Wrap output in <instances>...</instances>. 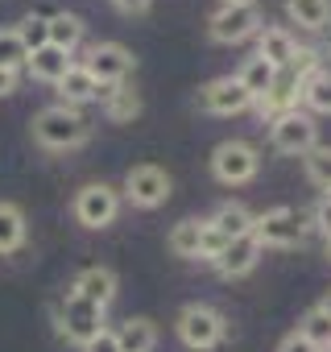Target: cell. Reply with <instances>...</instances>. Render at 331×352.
<instances>
[{
	"label": "cell",
	"instance_id": "1",
	"mask_svg": "<svg viewBox=\"0 0 331 352\" xmlns=\"http://www.w3.org/2000/svg\"><path fill=\"white\" fill-rule=\"evenodd\" d=\"M91 137V124L71 104H50L34 116V141L46 149H79Z\"/></svg>",
	"mask_w": 331,
	"mask_h": 352
},
{
	"label": "cell",
	"instance_id": "2",
	"mask_svg": "<svg viewBox=\"0 0 331 352\" xmlns=\"http://www.w3.org/2000/svg\"><path fill=\"white\" fill-rule=\"evenodd\" d=\"M306 228H310V212H302V208H273V212L253 220V241L261 249H290V245H298L306 236Z\"/></svg>",
	"mask_w": 331,
	"mask_h": 352
},
{
	"label": "cell",
	"instance_id": "3",
	"mask_svg": "<svg viewBox=\"0 0 331 352\" xmlns=\"http://www.w3.org/2000/svg\"><path fill=\"white\" fill-rule=\"evenodd\" d=\"M269 141H273V149H277V153L302 157V153H310V149L319 145V124H315V116H310V112L290 108V112H282V116H273V120H269Z\"/></svg>",
	"mask_w": 331,
	"mask_h": 352
},
{
	"label": "cell",
	"instance_id": "4",
	"mask_svg": "<svg viewBox=\"0 0 331 352\" xmlns=\"http://www.w3.org/2000/svg\"><path fill=\"white\" fill-rule=\"evenodd\" d=\"M224 331H228L224 315H220L216 307H207V302H191V307L179 311V340H183L191 352L216 348V344L224 340Z\"/></svg>",
	"mask_w": 331,
	"mask_h": 352
},
{
	"label": "cell",
	"instance_id": "5",
	"mask_svg": "<svg viewBox=\"0 0 331 352\" xmlns=\"http://www.w3.org/2000/svg\"><path fill=\"white\" fill-rule=\"evenodd\" d=\"M261 170V153L249 145V141H220L216 153H212V174L224 183V187H244L257 179Z\"/></svg>",
	"mask_w": 331,
	"mask_h": 352
},
{
	"label": "cell",
	"instance_id": "6",
	"mask_svg": "<svg viewBox=\"0 0 331 352\" xmlns=\"http://www.w3.org/2000/svg\"><path fill=\"white\" fill-rule=\"evenodd\" d=\"M261 21H265V13H261V5H253V0H249V5H224L220 13H212L207 34L220 46H236V42L257 38L261 34Z\"/></svg>",
	"mask_w": 331,
	"mask_h": 352
},
{
	"label": "cell",
	"instance_id": "7",
	"mask_svg": "<svg viewBox=\"0 0 331 352\" xmlns=\"http://www.w3.org/2000/svg\"><path fill=\"white\" fill-rule=\"evenodd\" d=\"M58 331H62L71 344L87 348V344L104 331V307H95V302H87L83 294L71 290V294L58 302Z\"/></svg>",
	"mask_w": 331,
	"mask_h": 352
},
{
	"label": "cell",
	"instance_id": "8",
	"mask_svg": "<svg viewBox=\"0 0 331 352\" xmlns=\"http://www.w3.org/2000/svg\"><path fill=\"white\" fill-rule=\"evenodd\" d=\"M170 191H174L170 174H166L161 166H153V162H141V166H133V170L124 174V199H128L133 208L153 212V208H161L166 199H170Z\"/></svg>",
	"mask_w": 331,
	"mask_h": 352
},
{
	"label": "cell",
	"instance_id": "9",
	"mask_svg": "<svg viewBox=\"0 0 331 352\" xmlns=\"http://www.w3.org/2000/svg\"><path fill=\"white\" fill-rule=\"evenodd\" d=\"M83 67L91 71V79H95V83H104V87H116V83H124V79L133 75L137 58H133V50H124L120 42H95V46L87 50Z\"/></svg>",
	"mask_w": 331,
	"mask_h": 352
},
{
	"label": "cell",
	"instance_id": "10",
	"mask_svg": "<svg viewBox=\"0 0 331 352\" xmlns=\"http://www.w3.org/2000/svg\"><path fill=\"white\" fill-rule=\"evenodd\" d=\"M120 216V191L108 183H87L75 195V220L83 228H108Z\"/></svg>",
	"mask_w": 331,
	"mask_h": 352
},
{
	"label": "cell",
	"instance_id": "11",
	"mask_svg": "<svg viewBox=\"0 0 331 352\" xmlns=\"http://www.w3.org/2000/svg\"><path fill=\"white\" fill-rule=\"evenodd\" d=\"M199 108H207L216 116H236V112L253 108V96L244 91V83L236 75H224V79H212L199 87Z\"/></svg>",
	"mask_w": 331,
	"mask_h": 352
},
{
	"label": "cell",
	"instance_id": "12",
	"mask_svg": "<svg viewBox=\"0 0 331 352\" xmlns=\"http://www.w3.org/2000/svg\"><path fill=\"white\" fill-rule=\"evenodd\" d=\"M302 75L294 71V67H282L277 71V79H273V87L257 100V112L265 116V120H273V116H282V112H290V108H298V100H302Z\"/></svg>",
	"mask_w": 331,
	"mask_h": 352
},
{
	"label": "cell",
	"instance_id": "13",
	"mask_svg": "<svg viewBox=\"0 0 331 352\" xmlns=\"http://www.w3.org/2000/svg\"><path fill=\"white\" fill-rule=\"evenodd\" d=\"M261 245L253 241V236H236V241H228V249L212 261L224 278H244V274H253L257 270V261H261Z\"/></svg>",
	"mask_w": 331,
	"mask_h": 352
},
{
	"label": "cell",
	"instance_id": "14",
	"mask_svg": "<svg viewBox=\"0 0 331 352\" xmlns=\"http://www.w3.org/2000/svg\"><path fill=\"white\" fill-rule=\"evenodd\" d=\"M294 54H298V42L290 38V30H282V25H261V34H257V58H265L273 71H282V67L294 63Z\"/></svg>",
	"mask_w": 331,
	"mask_h": 352
},
{
	"label": "cell",
	"instance_id": "15",
	"mask_svg": "<svg viewBox=\"0 0 331 352\" xmlns=\"http://www.w3.org/2000/svg\"><path fill=\"white\" fill-rule=\"evenodd\" d=\"M54 87L62 91V104H71V108H79V104H91V100H104V96H108V87H104V83H95V79H91V71H87L83 63H75V67H71Z\"/></svg>",
	"mask_w": 331,
	"mask_h": 352
},
{
	"label": "cell",
	"instance_id": "16",
	"mask_svg": "<svg viewBox=\"0 0 331 352\" xmlns=\"http://www.w3.org/2000/svg\"><path fill=\"white\" fill-rule=\"evenodd\" d=\"M75 294H83L87 302H95V307H104L108 311V302L116 298V274L108 270V265H87L79 278H75V286H71Z\"/></svg>",
	"mask_w": 331,
	"mask_h": 352
},
{
	"label": "cell",
	"instance_id": "17",
	"mask_svg": "<svg viewBox=\"0 0 331 352\" xmlns=\"http://www.w3.org/2000/svg\"><path fill=\"white\" fill-rule=\"evenodd\" d=\"M25 67H30V75H34V79H42V83H58L75 63H71V54H67V50H58V46H42V50H34V54H30V63H25Z\"/></svg>",
	"mask_w": 331,
	"mask_h": 352
},
{
	"label": "cell",
	"instance_id": "18",
	"mask_svg": "<svg viewBox=\"0 0 331 352\" xmlns=\"http://www.w3.org/2000/svg\"><path fill=\"white\" fill-rule=\"evenodd\" d=\"M253 220H257V216H253L244 204H220L207 224H212L216 232H224L228 241H236V236H253Z\"/></svg>",
	"mask_w": 331,
	"mask_h": 352
},
{
	"label": "cell",
	"instance_id": "19",
	"mask_svg": "<svg viewBox=\"0 0 331 352\" xmlns=\"http://www.w3.org/2000/svg\"><path fill=\"white\" fill-rule=\"evenodd\" d=\"M104 116H108L112 124H128V120H137V116H141V96H137L133 87H124V83L108 87V96H104Z\"/></svg>",
	"mask_w": 331,
	"mask_h": 352
},
{
	"label": "cell",
	"instance_id": "20",
	"mask_svg": "<svg viewBox=\"0 0 331 352\" xmlns=\"http://www.w3.org/2000/svg\"><path fill=\"white\" fill-rule=\"evenodd\" d=\"M116 336H120V352H153V344H157V327H153V319H145V315L124 319Z\"/></svg>",
	"mask_w": 331,
	"mask_h": 352
},
{
	"label": "cell",
	"instance_id": "21",
	"mask_svg": "<svg viewBox=\"0 0 331 352\" xmlns=\"http://www.w3.org/2000/svg\"><path fill=\"white\" fill-rule=\"evenodd\" d=\"M286 13L302 30H327V21H331V0H286Z\"/></svg>",
	"mask_w": 331,
	"mask_h": 352
},
{
	"label": "cell",
	"instance_id": "22",
	"mask_svg": "<svg viewBox=\"0 0 331 352\" xmlns=\"http://www.w3.org/2000/svg\"><path fill=\"white\" fill-rule=\"evenodd\" d=\"M203 228H207V220H179V224L170 228V236H166V245H170L174 257H199Z\"/></svg>",
	"mask_w": 331,
	"mask_h": 352
},
{
	"label": "cell",
	"instance_id": "23",
	"mask_svg": "<svg viewBox=\"0 0 331 352\" xmlns=\"http://www.w3.org/2000/svg\"><path fill=\"white\" fill-rule=\"evenodd\" d=\"M25 245V212L17 204H0V253H17Z\"/></svg>",
	"mask_w": 331,
	"mask_h": 352
},
{
	"label": "cell",
	"instance_id": "24",
	"mask_svg": "<svg viewBox=\"0 0 331 352\" xmlns=\"http://www.w3.org/2000/svg\"><path fill=\"white\" fill-rule=\"evenodd\" d=\"M236 79L244 83V91H249V96H253V104H257V100H261V96H265V91L273 87L277 71H273V67H269L265 58H257V54H253V58H249V63H244V67L236 71Z\"/></svg>",
	"mask_w": 331,
	"mask_h": 352
},
{
	"label": "cell",
	"instance_id": "25",
	"mask_svg": "<svg viewBox=\"0 0 331 352\" xmlns=\"http://www.w3.org/2000/svg\"><path fill=\"white\" fill-rule=\"evenodd\" d=\"M46 21H50V46L75 54V46L83 42V21H79L75 13H54V17H46Z\"/></svg>",
	"mask_w": 331,
	"mask_h": 352
},
{
	"label": "cell",
	"instance_id": "26",
	"mask_svg": "<svg viewBox=\"0 0 331 352\" xmlns=\"http://www.w3.org/2000/svg\"><path fill=\"white\" fill-rule=\"evenodd\" d=\"M302 104L319 116H331V71L319 67L306 83H302Z\"/></svg>",
	"mask_w": 331,
	"mask_h": 352
},
{
	"label": "cell",
	"instance_id": "27",
	"mask_svg": "<svg viewBox=\"0 0 331 352\" xmlns=\"http://www.w3.org/2000/svg\"><path fill=\"white\" fill-rule=\"evenodd\" d=\"M302 170L319 191H331V145H315L310 153H302Z\"/></svg>",
	"mask_w": 331,
	"mask_h": 352
},
{
	"label": "cell",
	"instance_id": "28",
	"mask_svg": "<svg viewBox=\"0 0 331 352\" xmlns=\"http://www.w3.org/2000/svg\"><path fill=\"white\" fill-rule=\"evenodd\" d=\"M30 63V50L21 46L17 30H0V71H21Z\"/></svg>",
	"mask_w": 331,
	"mask_h": 352
},
{
	"label": "cell",
	"instance_id": "29",
	"mask_svg": "<svg viewBox=\"0 0 331 352\" xmlns=\"http://www.w3.org/2000/svg\"><path fill=\"white\" fill-rule=\"evenodd\" d=\"M298 331H302V336H306V340H310L315 348H323V352L331 348V319H327V315H323L319 307L302 315V323H298Z\"/></svg>",
	"mask_w": 331,
	"mask_h": 352
},
{
	"label": "cell",
	"instance_id": "30",
	"mask_svg": "<svg viewBox=\"0 0 331 352\" xmlns=\"http://www.w3.org/2000/svg\"><path fill=\"white\" fill-rule=\"evenodd\" d=\"M17 38H21V46L34 54V50L50 46V21H46V17H25V21L17 25Z\"/></svg>",
	"mask_w": 331,
	"mask_h": 352
},
{
	"label": "cell",
	"instance_id": "31",
	"mask_svg": "<svg viewBox=\"0 0 331 352\" xmlns=\"http://www.w3.org/2000/svg\"><path fill=\"white\" fill-rule=\"evenodd\" d=\"M224 249H228V236H224V232H216V228L207 224V228H203V241H199V257H203V261H216Z\"/></svg>",
	"mask_w": 331,
	"mask_h": 352
},
{
	"label": "cell",
	"instance_id": "32",
	"mask_svg": "<svg viewBox=\"0 0 331 352\" xmlns=\"http://www.w3.org/2000/svg\"><path fill=\"white\" fill-rule=\"evenodd\" d=\"M310 224H315L323 236H331V191L319 195V204H315V212H310Z\"/></svg>",
	"mask_w": 331,
	"mask_h": 352
},
{
	"label": "cell",
	"instance_id": "33",
	"mask_svg": "<svg viewBox=\"0 0 331 352\" xmlns=\"http://www.w3.org/2000/svg\"><path fill=\"white\" fill-rule=\"evenodd\" d=\"M83 352H120V336H116L112 327H104V331H100V336L83 348Z\"/></svg>",
	"mask_w": 331,
	"mask_h": 352
},
{
	"label": "cell",
	"instance_id": "34",
	"mask_svg": "<svg viewBox=\"0 0 331 352\" xmlns=\"http://www.w3.org/2000/svg\"><path fill=\"white\" fill-rule=\"evenodd\" d=\"M277 352H323V348H315V344H310L302 331H290V336L277 344Z\"/></svg>",
	"mask_w": 331,
	"mask_h": 352
},
{
	"label": "cell",
	"instance_id": "35",
	"mask_svg": "<svg viewBox=\"0 0 331 352\" xmlns=\"http://www.w3.org/2000/svg\"><path fill=\"white\" fill-rule=\"evenodd\" d=\"M112 5H116L120 13H128V17H133V13H145V9L153 5V0H112Z\"/></svg>",
	"mask_w": 331,
	"mask_h": 352
},
{
	"label": "cell",
	"instance_id": "36",
	"mask_svg": "<svg viewBox=\"0 0 331 352\" xmlns=\"http://www.w3.org/2000/svg\"><path fill=\"white\" fill-rule=\"evenodd\" d=\"M17 91V71H0V96Z\"/></svg>",
	"mask_w": 331,
	"mask_h": 352
},
{
	"label": "cell",
	"instance_id": "37",
	"mask_svg": "<svg viewBox=\"0 0 331 352\" xmlns=\"http://www.w3.org/2000/svg\"><path fill=\"white\" fill-rule=\"evenodd\" d=\"M319 311H323V315H327V319H331V290H327V294H323V298H319Z\"/></svg>",
	"mask_w": 331,
	"mask_h": 352
},
{
	"label": "cell",
	"instance_id": "38",
	"mask_svg": "<svg viewBox=\"0 0 331 352\" xmlns=\"http://www.w3.org/2000/svg\"><path fill=\"white\" fill-rule=\"evenodd\" d=\"M224 5H249V0H224Z\"/></svg>",
	"mask_w": 331,
	"mask_h": 352
},
{
	"label": "cell",
	"instance_id": "39",
	"mask_svg": "<svg viewBox=\"0 0 331 352\" xmlns=\"http://www.w3.org/2000/svg\"><path fill=\"white\" fill-rule=\"evenodd\" d=\"M327 257H331V236H327Z\"/></svg>",
	"mask_w": 331,
	"mask_h": 352
},
{
	"label": "cell",
	"instance_id": "40",
	"mask_svg": "<svg viewBox=\"0 0 331 352\" xmlns=\"http://www.w3.org/2000/svg\"><path fill=\"white\" fill-rule=\"evenodd\" d=\"M327 352H331V348H327Z\"/></svg>",
	"mask_w": 331,
	"mask_h": 352
}]
</instances>
